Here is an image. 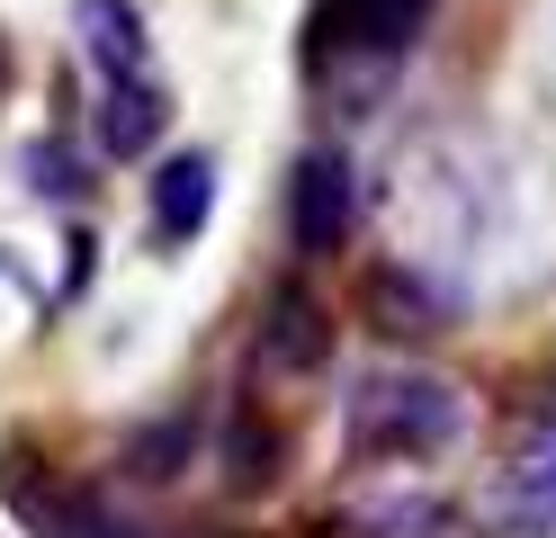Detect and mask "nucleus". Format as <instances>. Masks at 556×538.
<instances>
[{
    "mask_svg": "<svg viewBox=\"0 0 556 538\" xmlns=\"http://www.w3.org/2000/svg\"><path fill=\"white\" fill-rule=\"evenodd\" d=\"M170 126V90L153 72H117V82H99V108H90V153L99 162H144Z\"/></svg>",
    "mask_w": 556,
    "mask_h": 538,
    "instance_id": "obj_4",
    "label": "nucleus"
},
{
    "mask_svg": "<svg viewBox=\"0 0 556 538\" xmlns=\"http://www.w3.org/2000/svg\"><path fill=\"white\" fill-rule=\"evenodd\" d=\"M351 234H359V171L341 143H315L288 171V242L296 261H332V251H351Z\"/></svg>",
    "mask_w": 556,
    "mask_h": 538,
    "instance_id": "obj_2",
    "label": "nucleus"
},
{
    "mask_svg": "<svg viewBox=\"0 0 556 538\" xmlns=\"http://www.w3.org/2000/svg\"><path fill=\"white\" fill-rule=\"evenodd\" d=\"M440 0H315V63L324 54H377V63H395L422 46V27H431Z\"/></svg>",
    "mask_w": 556,
    "mask_h": 538,
    "instance_id": "obj_3",
    "label": "nucleus"
},
{
    "mask_svg": "<svg viewBox=\"0 0 556 538\" xmlns=\"http://www.w3.org/2000/svg\"><path fill=\"white\" fill-rule=\"evenodd\" d=\"M278 476V430H261V440H252V430H233V449H225V485L233 493H261Z\"/></svg>",
    "mask_w": 556,
    "mask_h": 538,
    "instance_id": "obj_13",
    "label": "nucleus"
},
{
    "mask_svg": "<svg viewBox=\"0 0 556 538\" xmlns=\"http://www.w3.org/2000/svg\"><path fill=\"white\" fill-rule=\"evenodd\" d=\"M484 529H503V538H556V502H520V512H484Z\"/></svg>",
    "mask_w": 556,
    "mask_h": 538,
    "instance_id": "obj_15",
    "label": "nucleus"
},
{
    "mask_svg": "<svg viewBox=\"0 0 556 538\" xmlns=\"http://www.w3.org/2000/svg\"><path fill=\"white\" fill-rule=\"evenodd\" d=\"M73 46L90 63V82H117V72H153V36L135 0H73Z\"/></svg>",
    "mask_w": 556,
    "mask_h": 538,
    "instance_id": "obj_6",
    "label": "nucleus"
},
{
    "mask_svg": "<svg viewBox=\"0 0 556 538\" xmlns=\"http://www.w3.org/2000/svg\"><path fill=\"white\" fill-rule=\"evenodd\" d=\"M359 305H368L377 333H395V341H413V333H448V323H458V297H448L431 270H377Z\"/></svg>",
    "mask_w": 556,
    "mask_h": 538,
    "instance_id": "obj_7",
    "label": "nucleus"
},
{
    "mask_svg": "<svg viewBox=\"0 0 556 538\" xmlns=\"http://www.w3.org/2000/svg\"><path fill=\"white\" fill-rule=\"evenodd\" d=\"M324 350H332L324 305L305 297V287H278V297H269V323H261V359H269V368H315Z\"/></svg>",
    "mask_w": 556,
    "mask_h": 538,
    "instance_id": "obj_10",
    "label": "nucleus"
},
{
    "mask_svg": "<svg viewBox=\"0 0 556 538\" xmlns=\"http://www.w3.org/2000/svg\"><path fill=\"white\" fill-rule=\"evenodd\" d=\"M216 215V153H170L144 189V225H153V251H189Z\"/></svg>",
    "mask_w": 556,
    "mask_h": 538,
    "instance_id": "obj_5",
    "label": "nucleus"
},
{
    "mask_svg": "<svg viewBox=\"0 0 556 538\" xmlns=\"http://www.w3.org/2000/svg\"><path fill=\"white\" fill-rule=\"evenodd\" d=\"M520 502H556V422L539 430L530 449H511V466H503V493L484 502V512H520Z\"/></svg>",
    "mask_w": 556,
    "mask_h": 538,
    "instance_id": "obj_11",
    "label": "nucleus"
},
{
    "mask_svg": "<svg viewBox=\"0 0 556 538\" xmlns=\"http://www.w3.org/2000/svg\"><path fill=\"white\" fill-rule=\"evenodd\" d=\"M448 521H458V502L431 493V485H387V493L341 502V529L351 538H448Z\"/></svg>",
    "mask_w": 556,
    "mask_h": 538,
    "instance_id": "obj_9",
    "label": "nucleus"
},
{
    "mask_svg": "<svg viewBox=\"0 0 556 538\" xmlns=\"http://www.w3.org/2000/svg\"><path fill=\"white\" fill-rule=\"evenodd\" d=\"M0 493L18 502V521L37 538H109V521H99V502L54 485V476H27V458H0Z\"/></svg>",
    "mask_w": 556,
    "mask_h": 538,
    "instance_id": "obj_8",
    "label": "nucleus"
},
{
    "mask_svg": "<svg viewBox=\"0 0 556 538\" xmlns=\"http://www.w3.org/2000/svg\"><path fill=\"white\" fill-rule=\"evenodd\" d=\"M458 422H467L458 386L431 368H377L341 395V449L359 466H413V458L458 440Z\"/></svg>",
    "mask_w": 556,
    "mask_h": 538,
    "instance_id": "obj_1",
    "label": "nucleus"
},
{
    "mask_svg": "<svg viewBox=\"0 0 556 538\" xmlns=\"http://www.w3.org/2000/svg\"><path fill=\"white\" fill-rule=\"evenodd\" d=\"M189 449V422H162V430H144V440H135V476H180V458Z\"/></svg>",
    "mask_w": 556,
    "mask_h": 538,
    "instance_id": "obj_14",
    "label": "nucleus"
},
{
    "mask_svg": "<svg viewBox=\"0 0 556 538\" xmlns=\"http://www.w3.org/2000/svg\"><path fill=\"white\" fill-rule=\"evenodd\" d=\"M27 189H37V198H81V153H73V143H63V135H46V143H27Z\"/></svg>",
    "mask_w": 556,
    "mask_h": 538,
    "instance_id": "obj_12",
    "label": "nucleus"
}]
</instances>
